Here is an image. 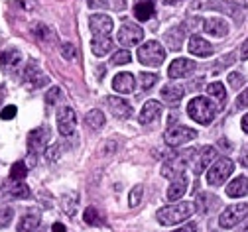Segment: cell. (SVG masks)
<instances>
[{"instance_id": "1", "label": "cell", "mask_w": 248, "mask_h": 232, "mask_svg": "<svg viewBox=\"0 0 248 232\" xmlns=\"http://www.w3.org/2000/svg\"><path fill=\"white\" fill-rule=\"evenodd\" d=\"M193 211H195L193 203H177V205H171V207H162L158 211V220L164 226H171V224L187 220L193 215Z\"/></svg>"}, {"instance_id": "2", "label": "cell", "mask_w": 248, "mask_h": 232, "mask_svg": "<svg viewBox=\"0 0 248 232\" xmlns=\"http://www.w3.org/2000/svg\"><path fill=\"white\" fill-rule=\"evenodd\" d=\"M187 112L189 116L199 122V124H211L217 116V107L205 96H195L191 98V103L187 105Z\"/></svg>"}, {"instance_id": "3", "label": "cell", "mask_w": 248, "mask_h": 232, "mask_svg": "<svg viewBox=\"0 0 248 232\" xmlns=\"http://www.w3.org/2000/svg\"><path fill=\"white\" fill-rule=\"evenodd\" d=\"M164 59H166V51L160 46V42H156V40L146 42L138 49V61L142 65H148V67H156V65H160Z\"/></svg>"}, {"instance_id": "4", "label": "cell", "mask_w": 248, "mask_h": 232, "mask_svg": "<svg viewBox=\"0 0 248 232\" xmlns=\"http://www.w3.org/2000/svg\"><path fill=\"white\" fill-rule=\"evenodd\" d=\"M234 170V163L229 159V157H223V159H217L215 165L207 171V183L213 185V187H219L227 181V177L232 173Z\"/></svg>"}, {"instance_id": "5", "label": "cell", "mask_w": 248, "mask_h": 232, "mask_svg": "<svg viewBox=\"0 0 248 232\" xmlns=\"http://www.w3.org/2000/svg\"><path fill=\"white\" fill-rule=\"evenodd\" d=\"M118 44L124 46V47H132V46H138L142 40H144V30L132 22H124L122 28L118 30Z\"/></svg>"}, {"instance_id": "6", "label": "cell", "mask_w": 248, "mask_h": 232, "mask_svg": "<svg viewBox=\"0 0 248 232\" xmlns=\"http://www.w3.org/2000/svg\"><path fill=\"white\" fill-rule=\"evenodd\" d=\"M166 144L170 146H181V144H187L191 140L197 138V132L187 128V126H171L166 130Z\"/></svg>"}, {"instance_id": "7", "label": "cell", "mask_w": 248, "mask_h": 232, "mask_svg": "<svg viewBox=\"0 0 248 232\" xmlns=\"http://www.w3.org/2000/svg\"><path fill=\"white\" fill-rule=\"evenodd\" d=\"M246 217H248V205H244V203L242 205H231L221 213L219 222L223 228H232L234 224H238Z\"/></svg>"}, {"instance_id": "8", "label": "cell", "mask_w": 248, "mask_h": 232, "mask_svg": "<svg viewBox=\"0 0 248 232\" xmlns=\"http://www.w3.org/2000/svg\"><path fill=\"white\" fill-rule=\"evenodd\" d=\"M75 126H77V114L71 107H63L59 108L57 112V130L61 132L63 136H71L75 132Z\"/></svg>"}, {"instance_id": "9", "label": "cell", "mask_w": 248, "mask_h": 232, "mask_svg": "<svg viewBox=\"0 0 248 232\" xmlns=\"http://www.w3.org/2000/svg\"><path fill=\"white\" fill-rule=\"evenodd\" d=\"M49 130L47 128H34L32 132L28 134V150L30 154H34V157L47 146L49 142Z\"/></svg>"}, {"instance_id": "10", "label": "cell", "mask_w": 248, "mask_h": 232, "mask_svg": "<svg viewBox=\"0 0 248 232\" xmlns=\"http://www.w3.org/2000/svg\"><path fill=\"white\" fill-rule=\"evenodd\" d=\"M24 79H26V83L32 87V89H40V87H44V85L49 83L47 75L38 67V63H34V61L28 63V67L24 71Z\"/></svg>"}, {"instance_id": "11", "label": "cell", "mask_w": 248, "mask_h": 232, "mask_svg": "<svg viewBox=\"0 0 248 232\" xmlns=\"http://www.w3.org/2000/svg\"><path fill=\"white\" fill-rule=\"evenodd\" d=\"M195 67H197V65H195L193 61L185 59V57H179V59L171 61L170 69H168V75H170L171 79H181V77L191 75V73L195 71Z\"/></svg>"}, {"instance_id": "12", "label": "cell", "mask_w": 248, "mask_h": 232, "mask_svg": "<svg viewBox=\"0 0 248 232\" xmlns=\"http://www.w3.org/2000/svg\"><path fill=\"white\" fill-rule=\"evenodd\" d=\"M89 28L93 34H97V36H108L112 31V20L105 14H95L89 18Z\"/></svg>"}, {"instance_id": "13", "label": "cell", "mask_w": 248, "mask_h": 232, "mask_svg": "<svg viewBox=\"0 0 248 232\" xmlns=\"http://www.w3.org/2000/svg\"><path fill=\"white\" fill-rule=\"evenodd\" d=\"M107 105L112 110V114L116 118H130L132 116V107L128 105L126 98H118V96H108Z\"/></svg>"}, {"instance_id": "14", "label": "cell", "mask_w": 248, "mask_h": 232, "mask_svg": "<svg viewBox=\"0 0 248 232\" xmlns=\"http://www.w3.org/2000/svg\"><path fill=\"white\" fill-rule=\"evenodd\" d=\"M185 157L187 155H179V157H173L170 161L164 163V168H162V175L164 177H170V179H175L179 175H183V170H185Z\"/></svg>"}, {"instance_id": "15", "label": "cell", "mask_w": 248, "mask_h": 232, "mask_svg": "<svg viewBox=\"0 0 248 232\" xmlns=\"http://www.w3.org/2000/svg\"><path fill=\"white\" fill-rule=\"evenodd\" d=\"M160 114H162V105H160L158 101H148V103L142 107L138 120H140V124H152L154 120L160 118Z\"/></svg>"}, {"instance_id": "16", "label": "cell", "mask_w": 248, "mask_h": 232, "mask_svg": "<svg viewBox=\"0 0 248 232\" xmlns=\"http://www.w3.org/2000/svg\"><path fill=\"white\" fill-rule=\"evenodd\" d=\"M203 30L207 31L209 36H215V38H223L229 34V24L221 18H207L203 22Z\"/></svg>"}, {"instance_id": "17", "label": "cell", "mask_w": 248, "mask_h": 232, "mask_svg": "<svg viewBox=\"0 0 248 232\" xmlns=\"http://www.w3.org/2000/svg\"><path fill=\"white\" fill-rule=\"evenodd\" d=\"M156 10V0H134V16L142 22L150 20Z\"/></svg>"}, {"instance_id": "18", "label": "cell", "mask_w": 248, "mask_h": 232, "mask_svg": "<svg viewBox=\"0 0 248 232\" xmlns=\"http://www.w3.org/2000/svg\"><path fill=\"white\" fill-rule=\"evenodd\" d=\"M134 87H136V81H134L132 73H118L112 79V89L116 93H132Z\"/></svg>"}, {"instance_id": "19", "label": "cell", "mask_w": 248, "mask_h": 232, "mask_svg": "<svg viewBox=\"0 0 248 232\" xmlns=\"http://www.w3.org/2000/svg\"><path fill=\"white\" fill-rule=\"evenodd\" d=\"M42 224H40V213L38 211H30L18 220V232H34Z\"/></svg>"}, {"instance_id": "20", "label": "cell", "mask_w": 248, "mask_h": 232, "mask_svg": "<svg viewBox=\"0 0 248 232\" xmlns=\"http://www.w3.org/2000/svg\"><path fill=\"white\" fill-rule=\"evenodd\" d=\"M189 53H193V55H197V57H209L211 53H213V47H211V44H207V40H203V38H199V36H193L191 40H189Z\"/></svg>"}, {"instance_id": "21", "label": "cell", "mask_w": 248, "mask_h": 232, "mask_svg": "<svg viewBox=\"0 0 248 232\" xmlns=\"http://www.w3.org/2000/svg\"><path fill=\"white\" fill-rule=\"evenodd\" d=\"M20 61H22V55L16 49H6V51H2V55H0V65H2L4 71H8V73H12L18 67Z\"/></svg>"}, {"instance_id": "22", "label": "cell", "mask_w": 248, "mask_h": 232, "mask_svg": "<svg viewBox=\"0 0 248 232\" xmlns=\"http://www.w3.org/2000/svg\"><path fill=\"white\" fill-rule=\"evenodd\" d=\"M162 98H164V103H168V105H177L183 98V87L175 85V83L166 85L162 89Z\"/></svg>"}, {"instance_id": "23", "label": "cell", "mask_w": 248, "mask_h": 232, "mask_svg": "<svg viewBox=\"0 0 248 232\" xmlns=\"http://www.w3.org/2000/svg\"><path fill=\"white\" fill-rule=\"evenodd\" d=\"M185 191H187V177H185V175H179V177H175L173 183L170 185L166 197H168V201H177V199L183 197Z\"/></svg>"}, {"instance_id": "24", "label": "cell", "mask_w": 248, "mask_h": 232, "mask_svg": "<svg viewBox=\"0 0 248 232\" xmlns=\"http://www.w3.org/2000/svg\"><path fill=\"white\" fill-rule=\"evenodd\" d=\"M217 159V150L215 148H203L201 150V155L197 157V163H195V168H193V173L195 175H201L205 171V168Z\"/></svg>"}, {"instance_id": "25", "label": "cell", "mask_w": 248, "mask_h": 232, "mask_svg": "<svg viewBox=\"0 0 248 232\" xmlns=\"http://www.w3.org/2000/svg\"><path fill=\"white\" fill-rule=\"evenodd\" d=\"M91 49L97 57H103L112 49V40L108 36H95L91 42Z\"/></svg>"}, {"instance_id": "26", "label": "cell", "mask_w": 248, "mask_h": 232, "mask_svg": "<svg viewBox=\"0 0 248 232\" xmlns=\"http://www.w3.org/2000/svg\"><path fill=\"white\" fill-rule=\"evenodd\" d=\"M246 193H248V177H244V175H238V177L227 187V195L232 197V199L244 197Z\"/></svg>"}, {"instance_id": "27", "label": "cell", "mask_w": 248, "mask_h": 232, "mask_svg": "<svg viewBox=\"0 0 248 232\" xmlns=\"http://www.w3.org/2000/svg\"><path fill=\"white\" fill-rule=\"evenodd\" d=\"M85 122H87L93 130H99V128L105 126V114H103L101 110H97V108H93V110H89V112L85 114Z\"/></svg>"}, {"instance_id": "28", "label": "cell", "mask_w": 248, "mask_h": 232, "mask_svg": "<svg viewBox=\"0 0 248 232\" xmlns=\"http://www.w3.org/2000/svg\"><path fill=\"white\" fill-rule=\"evenodd\" d=\"M207 94H211L213 98H217L221 107H223L225 101H227V91H225L223 83H211V85L207 87Z\"/></svg>"}, {"instance_id": "29", "label": "cell", "mask_w": 248, "mask_h": 232, "mask_svg": "<svg viewBox=\"0 0 248 232\" xmlns=\"http://www.w3.org/2000/svg\"><path fill=\"white\" fill-rule=\"evenodd\" d=\"M26 173H28L26 163L24 161H16L12 168H10V181H24Z\"/></svg>"}, {"instance_id": "30", "label": "cell", "mask_w": 248, "mask_h": 232, "mask_svg": "<svg viewBox=\"0 0 248 232\" xmlns=\"http://www.w3.org/2000/svg\"><path fill=\"white\" fill-rule=\"evenodd\" d=\"M12 183H14V187L10 189V193L14 199H30V187L28 185H24L22 181H12Z\"/></svg>"}, {"instance_id": "31", "label": "cell", "mask_w": 248, "mask_h": 232, "mask_svg": "<svg viewBox=\"0 0 248 232\" xmlns=\"http://www.w3.org/2000/svg\"><path fill=\"white\" fill-rule=\"evenodd\" d=\"M59 98H63V91H61L59 87H51L47 91V94H46V105L47 107H53V105L59 103Z\"/></svg>"}, {"instance_id": "32", "label": "cell", "mask_w": 248, "mask_h": 232, "mask_svg": "<svg viewBox=\"0 0 248 232\" xmlns=\"http://www.w3.org/2000/svg\"><path fill=\"white\" fill-rule=\"evenodd\" d=\"M166 40H168L171 49H179V46H181V30H170L166 34Z\"/></svg>"}, {"instance_id": "33", "label": "cell", "mask_w": 248, "mask_h": 232, "mask_svg": "<svg viewBox=\"0 0 248 232\" xmlns=\"http://www.w3.org/2000/svg\"><path fill=\"white\" fill-rule=\"evenodd\" d=\"M83 220H85L87 224H91V226H95V224L101 222V217H99V213H97L95 207H89V209H85V213H83Z\"/></svg>"}, {"instance_id": "34", "label": "cell", "mask_w": 248, "mask_h": 232, "mask_svg": "<svg viewBox=\"0 0 248 232\" xmlns=\"http://www.w3.org/2000/svg\"><path fill=\"white\" fill-rule=\"evenodd\" d=\"M61 205H63V211H67V215H75V209H77V195H65L63 201H61Z\"/></svg>"}, {"instance_id": "35", "label": "cell", "mask_w": 248, "mask_h": 232, "mask_svg": "<svg viewBox=\"0 0 248 232\" xmlns=\"http://www.w3.org/2000/svg\"><path fill=\"white\" fill-rule=\"evenodd\" d=\"M130 59H132L130 51H126V49H120V51H116V53L112 55L110 63H112V65H126V63H130Z\"/></svg>"}, {"instance_id": "36", "label": "cell", "mask_w": 248, "mask_h": 232, "mask_svg": "<svg viewBox=\"0 0 248 232\" xmlns=\"http://www.w3.org/2000/svg\"><path fill=\"white\" fill-rule=\"evenodd\" d=\"M142 197H144V187H142V185H136V187L130 191L128 205H130V207H138L140 201H142Z\"/></svg>"}, {"instance_id": "37", "label": "cell", "mask_w": 248, "mask_h": 232, "mask_svg": "<svg viewBox=\"0 0 248 232\" xmlns=\"http://www.w3.org/2000/svg\"><path fill=\"white\" fill-rule=\"evenodd\" d=\"M154 83H158V75H154V73H140V87H142V91L152 89Z\"/></svg>"}, {"instance_id": "38", "label": "cell", "mask_w": 248, "mask_h": 232, "mask_svg": "<svg viewBox=\"0 0 248 232\" xmlns=\"http://www.w3.org/2000/svg\"><path fill=\"white\" fill-rule=\"evenodd\" d=\"M34 34H36V38L38 40H42V42H51L53 40V36H51V30L47 28V26H44V24H38L36 26V30H34Z\"/></svg>"}, {"instance_id": "39", "label": "cell", "mask_w": 248, "mask_h": 232, "mask_svg": "<svg viewBox=\"0 0 248 232\" xmlns=\"http://www.w3.org/2000/svg\"><path fill=\"white\" fill-rule=\"evenodd\" d=\"M61 152H63V144H61V142H55V144H53L51 148H47V152H46L47 161H57L59 155H61Z\"/></svg>"}, {"instance_id": "40", "label": "cell", "mask_w": 248, "mask_h": 232, "mask_svg": "<svg viewBox=\"0 0 248 232\" xmlns=\"http://www.w3.org/2000/svg\"><path fill=\"white\" fill-rule=\"evenodd\" d=\"M12 218H14V211L10 207L0 209V228H6L12 222Z\"/></svg>"}, {"instance_id": "41", "label": "cell", "mask_w": 248, "mask_h": 232, "mask_svg": "<svg viewBox=\"0 0 248 232\" xmlns=\"http://www.w3.org/2000/svg\"><path fill=\"white\" fill-rule=\"evenodd\" d=\"M229 83H231L232 89H238V87L244 85V77H242L240 73H231V75H229Z\"/></svg>"}, {"instance_id": "42", "label": "cell", "mask_w": 248, "mask_h": 232, "mask_svg": "<svg viewBox=\"0 0 248 232\" xmlns=\"http://www.w3.org/2000/svg\"><path fill=\"white\" fill-rule=\"evenodd\" d=\"M61 55H63L65 59H75L77 51H75V47L71 44H63V47H61Z\"/></svg>"}, {"instance_id": "43", "label": "cell", "mask_w": 248, "mask_h": 232, "mask_svg": "<svg viewBox=\"0 0 248 232\" xmlns=\"http://www.w3.org/2000/svg\"><path fill=\"white\" fill-rule=\"evenodd\" d=\"M14 116H16V107L14 105H10V107L0 110V118H2V120H12Z\"/></svg>"}, {"instance_id": "44", "label": "cell", "mask_w": 248, "mask_h": 232, "mask_svg": "<svg viewBox=\"0 0 248 232\" xmlns=\"http://www.w3.org/2000/svg\"><path fill=\"white\" fill-rule=\"evenodd\" d=\"M236 107H238V108H246V107H248V89H246L244 93L238 94V98H236Z\"/></svg>"}, {"instance_id": "45", "label": "cell", "mask_w": 248, "mask_h": 232, "mask_svg": "<svg viewBox=\"0 0 248 232\" xmlns=\"http://www.w3.org/2000/svg\"><path fill=\"white\" fill-rule=\"evenodd\" d=\"M91 8H107L108 6V0H87Z\"/></svg>"}, {"instance_id": "46", "label": "cell", "mask_w": 248, "mask_h": 232, "mask_svg": "<svg viewBox=\"0 0 248 232\" xmlns=\"http://www.w3.org/2000/svg\"><path fill=\"white\" fill-rule=\"evenodd\" d=\"M240 163L248 168V144H246V146L242 148V152H240Z\"/></svg>"}, {"instance_id": "47", "label": "cell", "mask_w": 248, "mask_h": 232, "mask_svg": "<svg viewBox=\"0 0 248 232\" xmlns=\"http://www.w3.org/2000/svg\"><path fill=\"white\" fill-rule=\"evenodd\" d=\"M240 59H248V40L242 44V47H240Z\"/></svg>"}, {"instance_id": "48", "label": "cell", "mask_w": 248, "mask_h": 232, "mask_svg": "<svg viewBox=\"0 0 248 232\" xmlns=\"http://www.w3.org/2000/svg\"><path fill=\"white\" fill-rule=\"evenodd\" d=\"M51 232H65V224H61V222H55L51 226Z\"/></svg>"}, {"instance_id": "49", "label": "cell", "mask_w": 248, "mask_h": 232, "mask_svg": "<svg viewBox=\"0 0 248 232\" xmlns=\"http://www.w3.org/2000/svg\"><path fill=\"white\" fill-rule=\"evenodd\" d=\"M175 232H197V228H195L193 224H187V226H183V228H179V230H175Z\"/></svg>"}, {"instance_id": "50", "label": "cell", "mask_w": 248, "mask_h": 232, "mask_svg": "<svg viewBox=\"0 0 248 232\" xmlns=\"http://www.w3.org/2000/svg\"><path fill=\"white\" fill-rule=\"evenodd\" d=\"M240 126H242V130L246 132V134H248V114L242 118V122H240Z\"/></svg>"}, {"instance_id": "51", "label": "cell", "mask_w": 248, "mask_h": 232, "mask_svg": "<svg viewBox=\"0 0 248 232\" xmlns=\"http://www.w3.org/2000/svg\"><path fill=\"white\" fill-rule=\"evenodd\" d=\"M4 96H6V87H0V103L4 101Z\"/></svg>"}, {"instance_id": "52", "label": "cell", "mask_w": 248, "mask_h": 232, "mask_svg": "<svg viewBox=\"0 0 248 232\" xmlns=\"http://www.w3.org/2000/svg\"><path fill=\"white\" fill-rule=\"evenodd\" d=\"M162 2H164V4H170V6H173V4H179L181 0H162Z\"/></svg>"}, {"instance_id": "53", "label": "cell", "mask_w": 248, "mask_h": 232, "mask_svg": "<svg viewBox=\"0 0 248 232\" xmlns=\"http://www.w3.org/2000/svg\"><path fill=\"white\" fill-rule=\"evenodd\" d=\"M238 232H248V224H244V226H242V228H240Z\"/></svg>"}, {"instance_id": "54", "label": "cell", "mask_w": 248, "mask_h": 232, "mask_svg": "<svg viewBox=\"0 0 248 232\" xmlns=\"http://www.w3.org/2000/svg\"><path fill=\"white\" fill-rule=\"evenodd\" d=\"M36 232H46V228H44V226H40V228H38Z\"/></svg>"}, {"instance_id": "55", "label": "cell", "mask_w": 248, "mask_h": 232, "mask_svg": "<svg viewBox=\"0 0 248 232\" xmlns=\"http://www.w3.org/2000/svg\"><path fill=\"white\" fill-rule=\"evenodd\" d=\"M242 4H246V6H248V0H242Z\"/></svg>"}]
</instances>
